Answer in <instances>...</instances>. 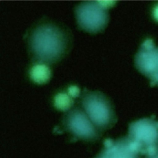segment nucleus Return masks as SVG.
Returning <instances> with one entry per match:
<instances>
[{
	"label": "nucleus",
	"instance_id": "obj_5",
	"mask_svg": "<svg viewBox=\"0 0 158 158\" xmlns=\"http://www.w3.org/2000/svg\"><path fill=\"white\" fill-rule=\"evenodd\" d=\"M136 69L148 78L151 84L158 86V47L147 39L141 45L135 57Z\"/></svg>",
	"mask_w": 158,
	"mask_h": 158
},
{
	"label": "nucleus",
	"instance_id": "obj_10",
	"mask_svg": "<svg viewBox=\"0 0 158 158\" xmlns=\"http://www.w3.org/2000/svg\"><path fill=\"white\" fill-rule=\"evenodd\" d=\"M80 89L77 86H72L69 88V94L72 97H77L79 95Z\"/></svg>",
	"mask_w": 158,
	"mask_h": 158
},
{
	"label": "nucleus",
	"instance_id": "obj_3",
	"mask_svg": "<svg viewBox=\"0 0 158 158\" xmlns=\"http://www.w3.org/2000/svg\"><path fill=\"white\" fill-rule=\"evenodd\" d=\"M81 103L85 112L97 128L107 129L115 122L112 104L103 93L86 91L83 94Z\"/></svg>",
	"mask_w": 158,
	"mask_h": 158
},
{
	"label": "nucleus",
	"instance_id": "obj_7",
	"mask_svg": "<svg viewBox=\"0 0 158 158\" xmlns=\"http://www.w3.org/2000/svg\"><path fill=\"white\" fill-rule=\"evenodd\" d=\"M128 137L113 140L106 139L104 148L96 158H139Z\"/></svg>",
	"mask_w": 158,
	"mask_h": 158
},
{
	"label": "nucleus",
	"instance_id": "obj_6",
	"mask_svg": "<svg viewBox=\"0 0 158 158\" xmlns=\"http://www.w3.org/2000/svg\"><path fill=\"white\" fill-rule=\"evenodd\" d=\"M64 123L68 130L80 139L91 141L99 136L96 127L81 109H73L69 111L65 117Z\"/></svg>",
	"mask_w": 158,
	"mask_h": 158
},
{
	"label": "nucleus",
	"instance_id": "obj_8",
	"mask_svg": "<svg viewBox=\"0 0 158 158\" xmlns=\"http://www.w3.org/2000/svg\"><path fill=\"white\" fill-rule=\"evenodd\" d=\"M30 77L35 82L38 84L46 83L50 78L51 71L47 65L37 64L30 70Z\"/></svg>",
	"mask_w": 158,
	"mask_h": 158
},
{
	"label": "nucleus",
	"instance_id": "obj_9",
	"mask_svg": "<svg viewBox=\"0 0 158 158\" xmlns=\"http://www.w3.org/2000/svg\"><path fill=\"white\" fill-rule=\"evenodd\" d=\"M54 106L60 110H67L70 108L73 104V100L67 94L60 93L57 94L54 98Z\"/></svg>",
	"mask_w": 158,
	"mask_h": 158
},
{
	"label": "nucleus",
	"instance_id": "obj_11",
	"mask_svg": "<svg viewBox=\"0 0 158 158\" xmlns=\"http://www.w3.org/2000/svg\"><path fill=\"white\" fill-rule=\"evenodd\" d=\"M146 158H158V150L153 154L147 156Z\"/></svg>",
	"mask_w": 158,
	"mask_h": 158
},
{
	"label": "nucleus",
	"instance_id": "obj_1",
	"mask_svg": "<svg viewBox=\"0 0 158 158\" xmlns=\"http://www.w3.org/2000/svg\"><path fill=\"white\" fill-rule=\"evenodd\" d=\"M70 44L68 31L50 20H43L34 25L28 37V51L38 64L55 63L67 54Z\"/></svg>",
	"mask_w": 158,
	"mask_h": 158
},
{
	"label": "nucleus",
	"instance_id": "obj_2",
	"mask_svg": "<svg viewBox=\"0 0 158 158\" xmlns=\"http://www.w3.org/2000/svg\"><path fill=\"white\" fill-rule=\"evenodd\" d=\"M127 137L139 154H153L158 150V121L146 118L133 122Z\"/></svg>",
	"mask_w": 158,
	"mask_h": 158
},
{
	"label": "nucleus",
	"instance_id": "obj_4",
	"mask_svg": "<svg viewBox=\"0 0 158 158\" xmlns=\"http://www.w3.org/2000/svg\"><path fill=\"white\" fill-rule=\"evenodd\" d=\"M107 9L98 1L80 2L75 10L78 25L81 29L91 33L102 31L109 21Z\"/></svg>",
	"mask_w": 158,
	"mask_h": 158
}]
</instances>
